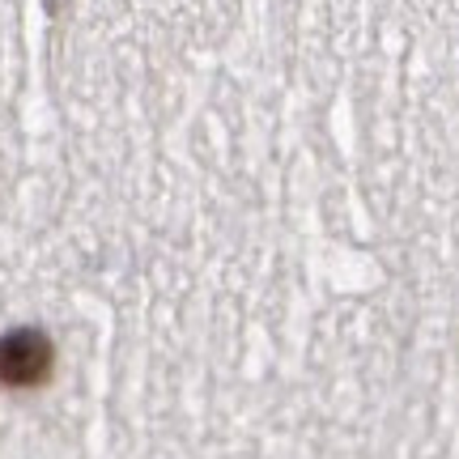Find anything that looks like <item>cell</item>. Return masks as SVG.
I'll list each match as a JSON object with an SVG mask.
<instances>
[{
  "mask_svg": "<svg viewBox=\"0 0 459 459\" xmlns=\"http://www.w3.org/2000/svg\"><path fill=\"white\" fill-rule=\"evenodd\" d=\"M51 341L39 328H17L0 336V383L4 387H39L51 375Z\"/></svg>",
  "mask_w": 459,
  "mask_h": 459,
  "instance_id": "1",
  "label": "cell"
}]
</instances>
